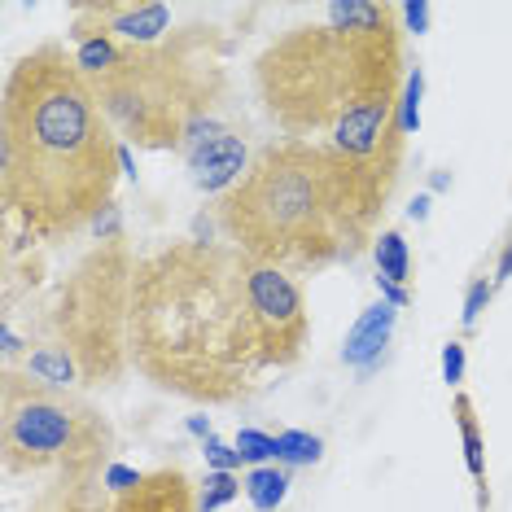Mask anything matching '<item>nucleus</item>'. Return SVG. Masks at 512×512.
Here are the masks:
<instances>
[{
  "label": "nucleus",
  "mask_w": 512,
  "mask_h": 512,
  "mask_svg": "<svg viewBox=\"0 0 512 512\" xmlns=\"http://www.w3.org/2000/svg\"><path fill=\"white\" fill-rule=\"evenodd\" d=\"M329 22H302L254 62L259 101L289 141L329 136L386 211L403 167V27L394 5L337 0Z\"/></svg>",
  "instance_id": "1"
},
{
  "label": "nucleus",
  "mask_w": 512,
  "mask_h": 512,
  "mask_svg": "<svg viewBox=\"0 0 512 512\" xmlns=\"http://www.w3.org/2000/svg\"><path fill=\"white\" fill-rule=\"evenodd\" d=\"M123 145L75 53L57 40L22 53L0 106V197L31 237L57 241L110 211Z\"/></svg>",
  "instance_id": "2"
},
{
  "label": "nucleus",
  "mask_w": 512,
  "mask_h": 512,
  "mask_svg": "<svg viewBox=\"0 0 512 512\" xmlns=\"http://www.w3.org/2000/svg\"><path fill=\"white\" fill-rule=\"evenodd\" d=\"M132 364L193 403H237L259 390L263 359L241 276V250L176 241L141 259L132 294Z\"/></svg>",
  "instance_id": "3"
},
{
  "label": "nucleus",
  "mask_w": 512,
  "mask_h": 512,
  "mask_svg": "<svg viewBox=\"0 0 512 512\" xmlns=\"http://www.w3.org/2000/svg\"><path fill=\"white\" fill-rule=\"evenodd\" d=\"M381 206L355 167L324 141H276L250 158L219 202V228L246 259L281 272L355 259L368 246Z\"/></svg>",
  "instance_id": "4"
},
{
  "label": "nucleus",
  "mask_w": 512,
  "mask_h": 512,
  "mask_svg": "<svg viewBox=\"0 0 512 512\" xmlns=\"http://www.w3.org/2000/svg\"><path fill=\"white\" fill-rule=\"evenodd\" d=\"M75 44L79 71L127 141L184 149L197 127L211 123L219 57L202 27L176 44H119L110 36H75Z\"/></svg>",
  "instance_id": "5"
},
{
  "label": "nucleus",
  "mask_w": 512,
  "mask_h": 512,
  "mask_svg": "<svg viewBox=\"0 0 512 512\" xmlns=\"http://www.w3.org/2000/svg\"><path fill=\"white\" fill-rule=\"evenodd\" d=\"M141 259L119 241H101L57 289L49 329L79 364V381L106 386L132 359V294Z\"/></svg>",
  "instance_id": "6"
},
{
  "label": "nucleus",
  "mask_w": 512,
  "mask_h": 512,
  "mask_svg": "<svg viewBox=\"0 0 512 512\" xmlns=\"http://www.w3.org/2000/svg\"><path fill=\"white\" fill-rule=\"evenodd\" d=\"M0 451L9 473L57 469V477H97L110 451V425L62 390L5 372Z\"/></svg>",
  "instance_id": "7"
},
{
  "label": "nucleus",
  "mask_w": 512,
  "mask_h": 512,
  "mask_svg": "<svg viewBox=\"0 0 512 512\" xmlns=\"http://www.w3.org/2000/svg\"><path fill=\"white\" fill-rule=\"evenodd\" d=\"M241 276H246V302H250L254 342H259L263 368L298 364L307 333H311V316H307V302H302V289L294 285V276L272 263L246 259V254H241Z\"/></svg>",
  "instance_id": "8"
},
{
  "label": "nucleus",
  "mask_w": 512,
  "mask_h": 512,
  "mask_svg": "<svg viewBox=\"0 0 512 512\" xmlns=\"http://www.w3.org/2000/svg\"><path fill=\"white\" fill-rule=\"evenodd\" d=\"M171 27L167 5H136V0H92L75 9L71 36H110L119 44H162Z\"/></svg>",
  "instance_id": "9"
},
{
  "label": "nucleus",
  "mask_w": 512,
  "mask_h": 512,
  "mask_svg": "<svg viewBox=\"0 0 512 512\" xmlns=\"http://www.w3.org/2000/svg\"><path fill=\"white\" fill-rule=\"evenodd\" d=\"M184 154H189L197 189H232V184L246 176V167H250V162H246V145H241L232 132H224V127H215V119L202 123L189 136Z\"/></svg>",
  "instance_id": "10"
},
{
  "label": "nucleus",
  "mask_w": 512,
  "mask_h": 512,
  "mask_svg": "<svg viewBox=\"0 0 512 512\" xmlns=\"http://www.w3.org/2000/svg\"><path fill=\"white\" fill-rule=\"evenodd\" d=\"M110 512H197V495L180 464H162L114 499Z\"/></svg>",
  "instance_id": "11"
},
{
  "label": "nucleus",
  "mask_w": 512,
  "mask_h": 512,
  "mask_svg": "<svg viewBox=\"0 0 512 512\" xmlns=\"http://www.w3.org/2000/svg\"><path fill=\"white\" fill-rule=\"evenodd\" d=\"M394 320H399V307L394 302H372V307L364 311V316L355 320V329L346 333V346H342V359L351 368H372L377 364V355H381V346L390 342V333H394Z\"/></svg>",
  "instance_id": "12"
},
{
  "label": "nucleus",
  "mask_w": 512,
  "mask_h": 512,
  "mask_svg": "<svg viewBox=\"0 0 512 512\" xmlns=\"http://www.w3.org/2000/svg\"><path fill=\"white\" fill-rule=\"evenodd\" d=\"M456 412V429H460V442H464V464H469V477L482 491V504H486V442H482V425H477V407L469 394H456L451 403Z\"/></svg>",
  "instance_id": "13"
},
{
  "label": "nucleus",
  "mask_w": 512,
  "mask_h": 512,
  "mask_svg": "<svg viewBox=\"0 0 512 512\" xmlns=\"http://www.w3.org/2000/svg\"><path fill=\"white\" fill-rule=\"evenodd\" d=\"M36 512H101L97 486H92V477H62V482L40 499Z\"/></svg>",
  "instance_id": "14"
},
{
  "label": "nucleus",
  "mask_w": 512,
  "mask_h": 512,
  "mask_svg": "<svg viewBox=\"0 0 512 512\" xmlns=\"http://www.w3.org/2000/svg\"><path fill=\"white\" fill-rule=\"evenodd\" d=\"M285 495H289V473L285 469H276V464H259V469L246 473V499L259 512H276L285 504Z\"/></svg>",
  "instance_id": "15"
},
{
  "label": "nucleus",
  "mask_w": 512,
  "mask_h": 512,
  "mask_svg": "<svg viewBox=\"0 0 512 512\" xmlns=\"http://www.w3.org/2000/svg\"><path fill=\"white\" fill-rule=\"evenodd\" d=\"M27 377H36V381H44V386L62 390V386H71V381L79 377V364L71 359V351H62V346H44V351H36L27 359Z\"/></svg>",
  "instance_id": "16"
},
{
  "label": "nucleus",
  "mask_w": 512,
  "mask_h": 512,
  "mask_svg": "<svg viewBox=\"0 0 512 512\" xmlns=\"http://www.w3.org/2000/svg\"><path fill=\"white\" fill-rule=\"evenodd\" d=\"M377 276L390 285H407V276H412V254H407L399 228H386L377 237Z\"/></svg>",
  "instance_id": "17"
},
{
  "label": "nucleus",
  "mask_w": 512,
  "mask_h": 512,
  "mask_svg": "<svg viewBox=\"0 0 512 512\" xmlns=\"http://www.w3.org/2000/svg\"><path fill=\"white\" fill-rule=\"evenodd\" d=\"M241 491H246V482H237V473H206V482H202V491H197V512H215V508H224L232 504Z\"/></svg>",
  "instance_id": "18"
},
{
  "label": "nucleus",
  "mask_w": 512,
  "mask_h": 512,
  "mask_svg": "<svg viewBox=\"0 0 512 512\" xmlns=\"http://www.w3.org/2000/svg\"><path fill=\"white\" fill-rule=\"evenodd\" d=\"M320 438L316 434H302V429H285L276 434V460L285 464H316L320 460Z\"/></svg>",
  "instance_id": "19"
},
{
  "label": "nucleus",
  "mask_w": 512,
  "mask_h": 512,
  "mask_svg": "<svg viewBox=\"0 0 512 512\" xmlns=\"http://www.w3.org/2000/svg\"><path fill=\"white\" fill-rule=\"evenodd\" d=\"M421 92H425V75H421V66H416V71H407L403 101H399V123H403L407 136L421 127Z\"/></svg>",
  "instance_id": "20"
},
{
  "label": "nucleus",
  "mask_w": 512,
  "mask_h": 512,
  "mask_svg": "<svg viewBox=\"0 0 512 512\" xmlns=\"http://www.w3.org/2000/svg\"><path fill=\"white\" fill-rule=\"evenodd\" d=\"M232 447H237V451H241V460H250V464L276 460V438H272V434H259V429H241Z\"/></svg>",
  "instance_id": "21"
},
{
  "label": "nucleus",
  "mask_w": 512,
  "mask_h": 512,
  "mask_svg": "<svg viewBox=\"0 0 512 512\" xmlns=\"http://www.w3.org/2000/svg\"><path fill=\"white\" fill-rule=\"evenodd\" d=\"M495 294V281H486V276H477V281L469 285V294H464V329H473L477 320H482V311H486V302H491Z\"/></svg>",
  "instance_id": "22"
},
{
  "label": "nucleus",
  "mask_w": 512,
  "mask_h": 512,
  "mask_svg": "<svg viewBox=\"0 0 512 512\" xmlns=\"http://www.w3.org/2000/svg\"><path fill=\"white\" fill-rule=\"evenodd\" d=\"M206 464H211L215 473H232L237 464H246V460H241V451H237V447H228V442L206 438Z\"/></svg>",
  "instance_id": "23"
},
{
  "label": "nucleus",
  "mask_w": 512,
  "mask_h": 512,
  "mask_svg": "<svg viewBox=\"0 0 512 512\" xmlns=\"http://www.w3.org/2000/svg\"><path fill=\"white\" fill-rule=\"evenodd\" d=\"M442 381H447V386H460L464 381V346L460 342L442 346Z\"/></svg>",
  "instance_id": "24"
},
{
  "label": "nucleus",
  "mask_w": 512,
  "mask_h": 512,
  "mask_svg": "<svg viewBox=\"0 0 512 512\" xmlns=\"http://www.w3.org/2000/svg\"><path fill=\"white\" fill-rule=\"evenodd\" d=\"M141 477L145 473H136V469H127V464H110V469H106V477H101V486H106V491H132V486L136 482H141Z\"/></svg>",
  "instance_id": "25"
},
{
  "label": "nucleus",
  "mask_w": 512,
  "mask_h": 512,
  "mask_svg": "<svg viewBox=\"0 0 512 512\" xmlns=\"http://www.w3.org/2000/svg\"><path fill=\"white\" fill-rule=\"evenodd\" d=\"M399 18L407 22V31H416V36H421V31L429 27V5H425V0H416V5H403Z\"/></svg>",
  "instance_id": "26"
},
{
  "label": "nucleus",
  "mask_w": 512,
  "mask_h": 512,
  "mask_svg": "<svg viewBox=\"0 0 512 512\" xmlns=\"http://www.w3.org/2000/svg\"><path fill=\"white\" fill-rule=\"evenodd\" d=\"M512 276V232H508V241H504V254H499V267H495V285H504Z\"/></svg>",
  "instance_id": "27"
},
{
  "label": "nucleus",
  "mask_w": 512,
  "mask_h": 512,
  "mask_svg": "<svg viewBox=\"0 0 512 512\" xmlns=\"http://www.w3.org/2000/svg\"><path fill=\"white\" fill-rule=\"evenodd\" d=\"M377 289H381V298L394 302V307H407V289L403 285H390V281H381L377 276Z\"/></svg>",
  "instance_id": "28"
},
{
  "label": "nucleus",
  "mask_w": 512,
  "mask_h": 512,
  "mask_svg": "<svg viewBox=\"0 0 512 512\" xmlns=\"http://www.w3.org/2000/svg\"><path fill=\"white\" fill-rule=\"evenodd\" d=\"M0 342H5V355H9V359L18 355V333L9 329V324H5V333H0Z\"/></svg>",
  "instance_id": "29"
},
{
  "label": "nucleus",
  "mask_w": 512,
  "mask_h": 512,
  "mask_svg": "<svg viewBox=\"0 0 512 512\" xmlns=\"http://www.w3.org/2000/svg\"><path fill=\"white\" fill-rule=\"evenodd\" d=\"M189 429H193L197 438H215V434H211V421H206V416H193V421H189Z\"/></svg>",
  "instance_id": "30"
},
{
  "label": "nucleus",
  "mask_w": 512,
  "mask_h": 512,
  "mask_svg": "<svg viewBox=\"0 0 512 512\" xmlns=\"http://www.w3.org/2000/svg\"><path fill=\"white\" fill-rule=\"evenodd\" d=\"M429 215V197H416L412 202V219H425Z\"/></svg>",
  "instance_id": "31"
}]
</instances>
